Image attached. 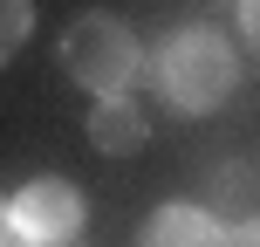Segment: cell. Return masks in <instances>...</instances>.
I'll use <instances>...</instances> for the list:
<instances>
[{
    "label": "cell",
    "mask_w": 260,
    "mask_h": 247,
    "mask_svg": "<svg viewBox=\"0 0 260 247\" xmlns=\"http://www.w3.org/2000/svg\"><path fill=\"white\" fill-rule=\"evenodd\" d=\"M137 247H226V227L212 220L206 206H157L144 220Z\"/></svg>",
    "instance_id": "5"
},
{
    "label": "cell",
    "mask_w": 260,
    "mask_h": 247,
    "mask_svg": "<svg viewBox=\"0 0 260 247\" xmlns=\"http://www.w3.org/2000/svg\"><path fill=\"white\" fill-rule=\"evenodd\" d=\"M226 247H260V213H247V220L226 234Z\"/></svg>",
    "instance_id": "9"
},
{
    "label": "cell",
    "mask_w": 260,
    "mask_h": 247,
    "mask_svg": "<svg viewBox=\"0 0 260 247\" xmlns=\"http://www.w3.org/2000/svg\"><path fill=\"white\" fill-rule=\"evenodd\" d=\"M253 199H260V172L247 165V158H226V165L206 172V213L212 220H219V213H240V220H247Z\"/></svg>",
    "instance_id": "6"
},
{
    "label": "cell",
    "mask_w": 260,
    "mask_h": 247,
    "mask_svg": "<svg viewBox=\"0 0 260 247\" xmlns=\"http://www.w3.org/2000/svg\"><path fill=\"white\" fill-rule=\"evenodd\" d=\"M55 55H62V69L96 103H103V96H130V83L144 76V48H137V35H130V21H117V14H103V7L76 14V21L62 28V48Z\"/></svg>",
    "instance_id": "2"
},
{
    "label": "cell",
    "mask_w": 260,
    "mask_h": 247,
    "mask_svg": "<svg viewBox=\"0 0 260 247\" xmlns=\"http://www.w3.org/2000/svg\"><path fill=\"white\" fill-rule=\"evenodd\" d=\"M0 247H21L14 240V220H7V199H0Z\"/></svg>",
    "instance_id": "10"
},
{
    "label": "cell",
    "mask_w": 260,
    "mask_h": 247,
    "mask_svg": "<svg viewBox=\"0 0 260 247\" xmlns=\"http://www.w3.org/2000/svg\"><path fill=\"white\" fill-rule=\"evenodd\" d=\"M151 83H157V96H165L171 110L199 117V110L226 103V96L240 90V48L219 35V28L192 21V28H178V35H171L165 48H157Z\"/></svg>",
    "instance_id": "1"
},
{
    "label": "cell",
    "mask_w": 260,
    "mask_h": 247,
    "mask_svg": "<svg viewBox=\"0 0 260 247\" xmlns=\"http://www.w3.org/2000/svg\"><path fill=\"white\" fill-rule=\"evenodd\" d=\"M240 35H247V48L260 55V0H240Z\"/></svg>",
    "instance_id": "8"
},
{
    "label": "cell",
    "mask_w": 260,
    "mask_h": 247,
    "mask_svg": "<svg viewBox=\"0 0 260 247\" xmlns=\"http://www.w3.org/2000/svg\"><path fill=\"white\" fill-rule=\"evenodd\" d=\"M35 35V0H0V69L14 62V48Z\"/></svg>",
    "instance_id": "7"
},
{
    "label": "cell",
    "mask_w": 260,
    "mask_h": 247,
    "mask_svg": "<svg viewBox=\"0 0 260 247\" xmlns=\"http://www.w3.org/2000/svg\"><path fill=\"white\" fill-rule=\"evenodd\" d=\"M89 144L103 158H130V151L151 144V117H144L130 96H103V103L89 110Z\"/></svg>",
    "instance_id": "4"
},
{
    "label": "cell",
    "mask_w": 260,
    "mask_h": 247,
    "mask_svg": "<svg viewBox=\"0 0 260 247\" xmlns=\"http://www.w3.org/2000/svg\"><path fill=\"white\" fill-rule=\"evenodd\" d=\"M7 220H14V240L21 247H76L89 213H82V193L69 179H27L7 199Z\"/></svg>",
    "instance_id": "3"
}]
</instances>
